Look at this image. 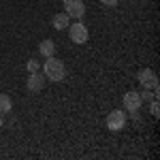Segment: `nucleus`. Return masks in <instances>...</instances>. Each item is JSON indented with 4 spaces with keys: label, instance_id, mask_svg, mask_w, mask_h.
Segmentation results:
<instances>
[{
    "label": "nucleus",
    "instance_id": "ddd939ff",
    "mask_svg": "<svg viewBox=\"0 0 160 160\" xmlns=\"http://www.w3.org/2000/svg\"><path fill=\"white\" fill-rule=\"evenodd\" d=\"M100 4H105V7H115L118 0H100Z\"/></svg>",
    "mask_w": 160,
    "mask_h": 160
},
{
    "label": "nucleus",
    "instance_id": "20e7f679",
    "mask_svg": "<svg viewBox=\"0 0 160 160\" xmlns=\"http://www.w3.org/2000/svg\"><path fill=\"white\" fill-rule=\"evenodd\" d=\"M124 126H126V113L124 111L115 109L107 115V128L109 130H122Z\"/></svg>",
    "mask_w": 160,
    "mask_h": 160
},
{
    "label": "nucleus",
    "instance_id": "423d86ee",
    "mask_svg": "<svg viewBox=\"0 0 160 160\" xmlns=\"http://www.w3.org/2000/svg\"><path fill=\"white\" fill-rule=\"evenodd\" d=\"M26 88H28V92H41L43 88H45V75L43 73H30L28 75V79H26Z\"/></svg>",
    "mask_w": 160,
    "mask_h": 160
},
{
    "label": "nucleus",
    "instance_id": "9d476101",
    "mask_svg": "<svg viewBox=\"0 0 160 160\" xmlns=\"http://www.w3.org/2000/svg\"><path fill=\"white\" fill-rule=\"evenodd\" d=\"M13 109V100L9 94H0V113L4 115V113H9Z\"/></svg>",
    "mask_w": 160,
    "mask_h": 160
},
{
    "label": "nucleus",
    "instance_id": "0eeeda50",
    "mask_svg": "<svg viewBox=\"0 0 160 160\" xmlns=\"http://www.w3.org/2000/svg\"><path fill=\"white\" fill-rule=\"evenodd\" d=\"M139 83L145 88V90H156L158 92V79H156V75L152 73L149 68H143L139 73Z\"/></svg>",
    "mask_w": 160,
    "mask_h": 160
},
{
    "label": "nucleus",
    "instance_id": "7ed1b4c3",
    "mask_svg": "<svg viewBox=\"0 0 160 160\" xmlns=\"http://www.w3.org/2000/svg\"><path fill=\"white\" fill-rule=\"evenodd\" d=\"M62 4H64V13L73 19H81L86 15V4L81 0H62Z\"/></svg>",
    "mask_w": 160,
    "mask_h": 160
},
{
    "label": "nucleus",
    "instance_id": "1a4fd4ad",
    "mask_svg": "<svg viewBox=\"0 0 160 160\" xmlns=\"http://www.w3.org/2000/svg\"><path fill=\"white\" fill-rule=\"evenodd\" d=\"M38 53H41L43 58L53 56V53H56V43H53V41H49V38L41 41V43H38Z\"/></svg>",
    "mask_w": 160,
    "mask_h": 160
},
{
    "label": "nucleus",
    "instance_id": "4468645a",
    "mask_svg": "<svg viewBox=\"0 0 160 160\" xmlns=\"http://www.w3.org/2000/svg\"><path fill=\"white\" fill-rule=\"evenodd\" d=\"M2 124H4V120H2V113H0V126H2Z\"/></svg>",
    "mask_w": 160,
    "mask_h": 160
},
{
    "label": "nucleus",
    "instance_id": "f8f14e48",
    "mask_svg": "<svg viewBox=\"0 0 160 160\" xmlns=\"http://www.w3.org/2000/svg\"><path fill=\"white\" fill-rule=\"evenodd\" d=\"M149 109H152V115L154 118H158V96H154V100H152V105H149Z\"/></svg>",
    "mask_w": 160,
    "mask_h": 160
},
{
    "label": "nucleus",
    "instance_id": "6e6552de",
    "mask_svg": "<svg viewBox=\"0 0 160 160\" xmlns=\"http://www.w3.org/2000/svg\"><path fill=\"white\" fill-rule=\"evenodd\" d=\"M71 24V17L66 15V13H56L53 17H51V26L56 28V30H64V28H68Z\"/></svg>",
    "mask_w": 160,
    "mask_h": 160
},
{
    "label": "nucleus",
    "instance_id": "f03ea898",
    "mask_svg": "<svg viewBox=\"0 0 160 160\" xmlns=\"http://www.w3.org/2000/svg\"><path fill=\"white\" fill-rule=\"evenodd\" d=\"M68 37H71V41H73V43L83 45V43L88 41V37H90V32H88L86 26L81 24V19H77L75 24H68Z\"/></svg>",
    "mask_w": 160,
    "mask_h": 160
},
{
    "label": "nucleus",
    "instance_id": "f257e3e1",
    "mask_svg": "<svg viewBox=\"0 0 160 160\" xmlns=\"http://www.w3.org/2000/svg\"><path fill=\"white\" fill-rule=\"evenodd\" d=\"M41 68H43V75H45L49 81H62V79L66 77V66H64V62L58 60V58H53V56H49Z\"/></svg>",
    "mask_w": 160,
    "mask_h": 160
},
{
    "label": "nucleus",
    "instance_id": "9b49d317",
    "mask_svg": "<svg viewBox=\"0 0 160 160\" xmlns=\"http://www.w3.org/2000/svg\"><path fill=\"white\" fill-rule=\"evenodd\" d=\"M26 68H28V73H37V71H41V62L32 58V60L26 62Z\"/></svg>",
    "mask_w": 160,
    "mask_h": 160
},
{
    "label": "nucleus",
    "instance_id": "39448f33",
    "mask_svg": "<svg viewBox=\"0 0 160 160\" xmlns=\"http://www.w3.org/2000/svg\"><path fill=\"white\" fill-rule=\"evenodd\" d=\"M122 102H124V109H128L130 113H137V111L141 109V102L143 100H141V94L139 92H126Z\"/></svg>",
    "mask_w": 160,
    "mask_h": 160
}]
</instances>
